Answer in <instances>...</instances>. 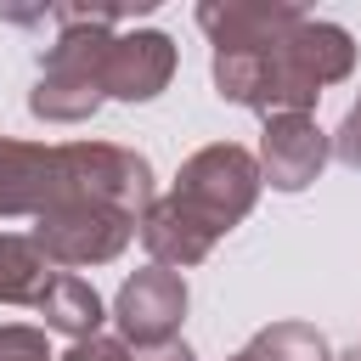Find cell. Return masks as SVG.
Returning a JSON list of instances; mask_svg holds the SVG:
<instances>
[{
  "mask_svg": "<svg viewBox=\"0 0 361 361\" xmlns=\"http://www.w3.org/2000/svg\"><path fill=\"white\" fill-rule=\"evenodd\" d=\"M355 68V45L338 23L293 11L282 28H271L254 45H226L214 51V85L226 102L254 107V113H305L322 85L344 79Z\"/></svg>",
  "mask_w": 361,
  "mask_h": 361,
  "instance_id": "obj_1",
  "label": "cell"
},
{
  "mask_svg": "<svg viewBox=\"0 0 361 361\" xmlns=\"http://www.w3.org/2000/svg\"><path fill=\"white\" fill-rule=\"evenodd\" d=\"M152 6H135V11H107V6H45L51 23H62L45 68H39V85L28 96V107L39 118H56V124H73V118H90L102 107V51H107V34L130 17H147Z\"/></svg>",
  "mask_w": 361,
  "mask_h": 361,
  "instance_id": "obj_2",
  "label": "cell"
},
{
  "mask_svg": "<svg viewBox=\"0 0 361 361\" xmlns=\"http://www.w3.org/2000/svg\"><path fill=\"white\" fill-rule=\"evenodd\" d=\"M254 197H259V164L243 147H231V141L192 152L180 164V175H175V192H169V203L192 226H203L209 237L231 231L254 209Z\"/></svg>",
  "mask_w": 361,
  "mask_h": 361,
  "instance_id": "obj_3",
  "label": "cell"
},
{
  "mask_svg": "<svg viewBox=\"0 0 361 361\" xmlns=\"http://www.w3.org/2000/svg\"><path fill=\"white\" fill-rule=\"evenodd\" d=\"M130 237H135V214H124L113 203H90V197H56L34 226V248L56 265L118 259Z\"/></svg>",
  "mask_w": 361,
  "mask_h": 361,
  "instance_id": "obj_4",
  "label": "cell"
},
{
  "mask_svg": "<svg viewBox=\"0 0 361 361\" xmlns=\"http://www.w3.org/2000/svg\"><path fill=\"white\" fill-rule=\"evenodd\" d=\"M56 158H62V192L56 197H90V203H113L124 214L152 203V169L130 147L68 141V147H56Z\"/></svg>",
  "mask_w": 361,
  "mask_h": 361,
  "instance_id": "obj_5",
  "label": "cell"
},
{
  "mask_svg": "<svg viewBox=\"0 0 361 361\" xmlns=\"http://www.w3.org/2000/svg\"><path fill=\"white\" fill-rule=\"evenodd\" d=\"M113 316H118V333L135 338L141 350L147 344H169L180 316H186V282L175 271H164V265H147L118 288Z\"/></svg>",
  "mask_w": 361,
  "mask_h": 361,
  "instance_id": "obj_6",
  "label": "cell"
},
{
  "mask_svg": "<svg viewBox=\"0 0 361 361\" xmlns=\"http://www.w3.org/2000/svg\"><path fill=\"white\" fill-rule=\"evenodd\" d=\"M175 73V45L169 34H152V28H135V34H107V51H102V90L118 96V102H147L169 85Z\"/></svg>",
  "mask_w": 361,
  "mask_h": 361,
  "instance_id": "obj_7",
  "label": "cell"
},
{
  "mask_svg": "<svg viewBox=\"0 0 361 361\" xmlns=\"http://www.w3.org/2000/svg\"><path fill=\"white\" fill-rule=\"evenodd\" d=\"M259 158H265V175L276 192H299L322 175L327 164V135L305 118V113H271L265 118V141H259Z\"/></svg>",
  "mask_w": 361,
  "mask_h": 361,
  "instance_id": "obj_8",
  "label": "cell"
},
{
  "mask_svg": "<svg viewBox=\"0 0 361 361\" xmlns=\"http://www.w3.org/2000/svg\"><path fill=\"white\" fill-rule=\"evenodd\" d=\"M62 192L56 147H28L0 135V214H45Z\"/></svg>",
  "mask_w": 361,
  "mask_h": 361,
  "instance_id": "obj_9",
  "label": "cell"
},
{
  "mask_svg": "<svg viewBox=\"0 0 361 361\" xmlns=\"http://www.w3.org/2000/svg\"><path fill=\"white\" fill-rule=\"evenodd\" d=\"M135 231H141V243H147V254H152L158 265H197V259L214 248V237H209L203 226H192L169 197L147 203L141 220H135Z\"/></svg>",
  "mask_w": 361,
  "mask_h": 361,
  "instance_id": "obj_10",
  "label": "cell"
},
{
  "mask_svg": "<svg viewBox=\"0 0 361 361\" xmlns=\"http://www.w3.org/2000/svg\"><path fill=\"white\" fill-rule=\"evenodd\" d=\"M39 316H45V327H56V333H68V338H90V333L102 327V293H96L85 276L56 271L51 288L39 293Z\"/></svg>",
  "mask_w": 361,
  "mask_h": 361,
  "instance_id": "obj_11",
  "label": "cell"
},
{
  "mask_svg": "<svg viewBox=\"0 0 361 361\" xmlns=\"http://www.w3.org/2000/svg\"><path fill=\"white\" fill-rule=\"evenodd\" d=\"M51 259L34 248V237H11L0 231V305H39V293L51 288Z\"/></svg>",
  "mask_w": 361,
  "mask_h": 361,
  "instance_id": "obj_12",
  "label": "cell"
},
{
  "mask_svg": "<svg viewBox=\"0 0 361 361\" xmlns=\"http://www.w3.org/2000/svg\"><path fill=\"white\" fill-rule=\"evenodd\" d=\"M248 361H333L327 338L305 322H276L248 344Z\"/></svg>",
  "mask_w": 361,
  "mask_h": 361,
  "instance_id": "obj_13",
  "label": "cell"
},
{
  "mask_svg": "<svg viewBox=\"0 0 361 361\" xmlns=\"http://www.w3.org/2000/svg\"><path fill=\"white\" fill-rule=\"evenodd\" d=\"M0 361H51L39 327H0Z\"/></svg>",
  "mask_w": 361,
  "mask_h": 361,
  "instance_id": "obj_14",
  "label": "cell"
},
{
  "mask_svg": "<svg viewBox=\"0 0 361 361\" xmlns=\"http://www.w3.org/2000/svg\"><path fill=\"white\" fill-rule=\"evenodd\" d=\"M62 361H130V355H124V344H118V338L90 333V338H73V350H68Z\"/></svg>",
  "mask_w": 361,
  "mask_h": 361,
  "instance_id": "obj_15",
  "label": "cell"
},
{
  "mask_svg": "<svg viewBox=\"0 0 361 361\" xmlns=\"http://www.w3.org/2000/svg\"><path fill=\"white\" fill-rule=\"evenodd\" d=\"M333 152H338L344 164H355V169H361V102L344 113V124H338V135H333Z\"/></svg>",
  "mask_w": 361,
  "mask_h": 361,
  "instance_id": "obj_16",
  "label": "cell"
},
{
  "mask_svg": "<svg viewBox=\"0 0 361 361\" xmlns=\"http://www.w3.org/2000/svg\"><path fill=\"white\" fill-rule=\"evenodd\" d=\"M135 361H192V350H186L180 338H169V344H147Z\"/></svg>",
  "mask_w": 361,
  "mask_h": 361,
  "instance_id": "obj_17",
  "label": "cell"
},
{
  "mask_svg": "<svg viewBox=\"0 0 361 361\" xmlns=\"http://www.w3.org/2000/svg\"><path fill=\"white\" fill-rule=\"evenodd\" d=\"M231 361H248V350H237V355H231Z\"/></svg>",
  "mask_w": 361,
  "mask_h": 361,
  "instance_id": "obj_18",
  "label": "cell"
},
{
  "mask_svg": "<svg viewBox=\"0 0 361 361\" xmlns=\"http://www.w3.org/2000/svg\"><path fill=\"white\" fill-rule=\"evenodd\" d=\"M355 361H361V344H355Z\"/></svg>",
  "mask_w": 361,
  "mask_h": 361,
  "instance_id": "obj_19",
  "label": "cell"
},
{
  "mask_svg": "<svg viewBox=\"0 0 361 361\" xmlns=\"http://www.w3.org/2000/svg\"><path fill=\"white\" fill-rule=\"evenodd\" d=\"M350 361H355V355H350Z\"/></svg>",
  "mask_w": 361,
  "mask_h": 361,
  "instance_id": "obj_20",
  "label": "cell"
}]
</instances>
